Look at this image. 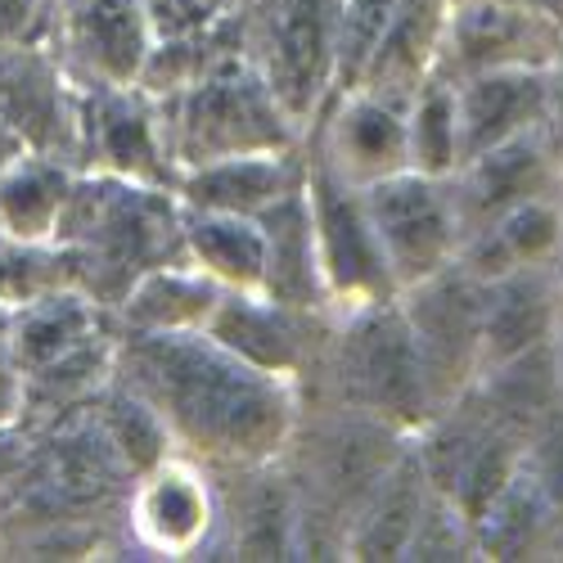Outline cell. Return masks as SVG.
Masks as SVG:
<instances>
[{"mask_svg":"<svg viewBox=\"0 0 563 563\" xmlns=\"http://www.w3.org/2000/svg\"><path fill=\"white\" fill-rule=\"evenodd\" d=\"M330 324L334 316L285 307L262 289H225L203 334L221 343L230 356H240L244 365L302 388L324 347Z\"/></svg>","mask_w":563,"mask_h":563,"instance_id":"7c38bea8","label":"cell"},{"mask_svg":"<svg viewBox=\"0 0 563 563\" xmlns=\"http://www.w3.org/2000/svg\"><path fill=\"white\" fill-rule=\"evenodd\" d=\"M221 294L225 289L212 275H203L190 257H180L140 275L113 320L122 334H203Z\"/></svg>","mask_w":563,"mask_h":563,"instance_id":"7402d4cb","label":"cell"},{"mask_svg":"<svg viewBox=\"0 0 563 563\" xmlns=\"http://www.w3.org/2000/svg\"><path fill=\"white\" fill-rule=\"evenodd\" d=\"M0 118H5L32 150L59 154L73 163V154H77L73 81L51 45H5V51H0Z\"/></svg>","mask_w":563,"mask_h":563,"instance_id":"2e32d148","label":"cell"},{"mask_svg":"<svg viewBox=\"0 0 563 563\" xmlns=\"http://www.w3.org/2000/svg\"><path fill=\"white\" fill-rule=\"evenodd\" d=\"M406 135H410V167L424 176H455L464 167V135L455 113V86L429 77L406 104Z\"/></svg>","mask_w":563,"mask_h":563,"instance_id":"4dcf8cb0","label":"cell"},{"mask_svg":"<svg viewBox=\"0 0 563 563\" xmlns=\"http://www.w3.org/2000/svg\"><path fill=\"white\" fill-rule=\"evenodd\" d=\"M113 330H118V320L109 307H100L81 289H59V294H45V298L10 311L5 347H10V361L19 365V374H32V369L55 365L59 356L96 343Z\"/></svg>","mask_w":563,"mask_h":563,"instance_id":"ffe728a7","label":"cell"},{"mask_svg":"<svg viewBox=\"0 0 563 563\" xmlns=\"http://www.w3.org/2000/svg\"><path fill=\"white\" fill-rule=\"evenodd\" d=\"M365 208L397 279V294L460 262L464 221L451 195V176H424L406 167L388 180L365 185Z\"/></svg>","mask_w":563,"mask_h":563,"instance_id":"9c48e42d","label":"cell"},{"mask_svg":"<svg viewBox=\"0 0 563 563\" xmlns=\"http://www.w3.org/2000/svg\"><path fill=\"white\" fill-rule=\"evenodd\" d=\"M401 0H343V27H339V81H334V96L339 90H356L361 73L374 55V45L388 32L393 14H397Z\"/></svg>","mask_w":563,"mask_h":563,"instance_id":"d6a6232c","label":"cell"},{"mask_svg":"<svg viewBox=\"0 0 563 563\" xmlns=\"http://www.w3.org/2000/svg\"><path fill=\"white\" fill-rule=\"evenodd\" d=\"M307 145L320 163H330L343 180L365 190L410 167L406 104L369 96V90H339L307 126Z\"/></svg>","mask_w":563,"mask_h":563,"instance_id":"5bb4252c","label":"cell"},{"mask_svg":"<svg viewBox=\"0 0 563 563\" xmlns=\"http://www.w3.org/2000/svg\"><path fill=\"white\" fill-rule=\"evenodd\" d=\"M559 320H563V307L554 294L550 266L487 279L483 285V369L550 347Z\"/></svg>","mask_w":563,"mask_h":563,"instance_id":"d6986e66","label":"cell"},{"mask_svg":"<svg viewBox=\"0 0 563 563\" xmlns=\"http://www.w3.org/2000/svg\"><path fill=\"white\" fill-rule=\"evenodd\" d=\"M27 150H32L27 140H23V135H19V131H14V126H10L5 118H0V172H5V167H10L14 158H23Z\"/></svg>","mask_w":563,"mask_h":563,"instance_id":"ab89813d","label":"cell"},{"mask_svg":"<svg viewBox=\"0 0 563 563\" xmlns=\"http://www.w3.org/2000/svg\"><path fill=\"white\" fill-rule=\"evenodd\" d=\"M451 195L468 240V234H478L483 225H492L514 208L545 195H563V158L554 150L550 131H532L487 154H474L451 176Z\"/></svg>","mask_w":563,"mask_h":563,"instance_id":"9a60e30c","label":"cell"},{"mask_svg":"<svg viewBox=\"0 0 563 563\" xmlns=\"http://www.w3.org/2000/svg\"><path fill=\"white\" fill-rule=\"evenodd\" d=\"M563 45V23L505 0H451L433 77L464 81L500 68H550Z\"/></svg>","mask_w":563,"mask_h":563,"instance_id":"8fae6325","label":"cell"},{"mask_svg":"<svg viewBox=\"0 0 563 563\" xmlns=\"http://www.w3.org/2000/svg\"><path fill=\"white\" fill-rule=\"evenodd\" d=\"M225 505L217 468L195 455H172L126 492V532L140 554L154 559H203L221 550Z\"/></svg>","mask_w":563,"mask_h":563,"instance_id":"30bf717a","label":"cell"},{"mask_svg":"<svg viewBox=\"0 0 563 563\" xmlns=\"http://www.w3.org/2000/svg\"><path fill=\"white\" fill-rule=\"evenodd\" d=\"M113 379L135 388L167 419L180 455L230 474L285 460L302 419L298 384L244 365L208 334L118 330Z\"/></svg>","mask_w":563,"mask_h":563,"instance_id":"6da1fadb","label":"cell"},{"mask_svg":"<svg viewBox=\"0 0 563 563\" xmlns=\"http://www.w3.org/2000/svg\"><path fill=\"white\" fill-rule=\"evenodd\" d=\"M550 275H554V294H559V307H563V244H559V253L550 262Z\"/></svg>","mask_w":563,"mask_h":563,"instance_id":"b9f144b4","label":"cell"},{"mask_svg":"<svg viewBox=\"0 0 563 563\" xmlns=\"http://www.w3.org/2000/svg\"><path fill=\"white\" fill-rule=\"evenodd\" d=\"M185 257L203 275H212L221 289H262V279H266L262 221L185 208Z\"/></svg>","mask_w":563,"mask_h":563,"instance_id":"83f0119b","label":"cell"},{"mask_svg":"<svg viewBox=\"0 0 563 563\" xmlns=\"http://www.w3.org/2000/svg\"><path fill=\"white\" fill-rule=\"evenodd\" d=\"M163 122H167L176 172L240 158V154L307 145V126L279 104V96L249 59H234L208 73L203 81L167 96Z\"/></svg>","mask_w":563,"mask_h":563,"instance_id":"277c9868","label":"cell"},{"mask_svg":"<svg viewBox=\"0 0 563 563\" xmlns=\"http://www.w3.org/2000/svg\"><path fill=\"white\" fill-rule=\"evenodd\" d=\"M474 532H478V559H559V541H563L559 514L528 464H519V474L483 509Z\"/></svg>","mask_w":563,"mask_h":563,"instance_id":"4316f807","label":"cell"},{"mask_svg":"<svg viewBox=\"0 0 563 563\" xmlns=\"http://www.w3.org/2000/svg\"><path fill=\"white\" fill-rule=\"evenodd\" d=\"M302 401L369 415L406 438L429 424L433 397L397 298L334 316L324 347L302 384Z\"/></svg>","mask_w":563,"mask_h":563,"instance_id":"3957f363","label":"cell"},{"mask_svg":"<svg viewBox=\"0 0 563 563\" xmlns=\"http://www.w3.org/2000/svg\"><path fill=\"white\" fill-rule=\"evenodd\" d=\"M429 496H433V483L424 474V464H419L415 446H406V455L356 505L343 537V559H406V545L415 537V523L424 514Z\"/></svg>","mask_w":563,"mask_h":563,"instance_id":"603a6c76","label":"cell"},{"mask_svg":"<svg viewBox=\"0 0 563 563\" xmlns=\"http://www.w3.org/2000/svg\"><path fill=\"white\" fill-rule=\"evenodd\" d=\"M55 244L73 262V285L118 311L140 275L185 257V203L167 185L77 172Z\"/></svg>","mask_w":563,"mask_h":563,"instance_id":"7a4b0ae2","label":"cell"},{"mask_svg":"<svg viewBox=\"0 0 563 563\" xmlns=\"http://www.w3.org/2000/svg\"><path fill=\"white\" fill-rule=\"evenodd\" d=\"M208 5H212V10H221V14H230V10H240L244 0H208Z\"/></svg>","mask_w":563,"mask_h":563,"instance_id":"ee69618b","label":"cell"},{"mask_svg":"<svg viewBox=\"0 0 563 563\" xmlns=\"http://www.w3.org/2000/svg\"><path fill=\"white\" fill-rule=\"evenodd\" d=\"M73 109H77V154H73L77 172H109L122 180L176 190L180 172L167 145L163 100H154L145 86L73 81Z\"/></svg>","mask_w":563,"mask_h":563,"instance_id":"52a82bcc","label":"cell"},{"mask_svg":"<svg viewBox=\"0 0 563 563\" xmlns=\"http://www.w3.org/2000/svg\"><path fill=\"white\" fill-rule=\"evenodd\" d=\"M523 464L532 468V478L541 483L545 500L559 514V528H563V410L554 419H545V424L532 433ZM559 559H563V541H559Z\"/></svg>","mask_w":563,"mask_h":563,"instance_id":"e575fe53","label":"cell"},{"mask_svg":"<svg viewBox=\"0 0 563 563\" xmlns=\"http://www.w3.org/2000/svg\"><path fill=\"white\" fill-rule=\"evenodd\" d=\"M59 0H0V51L5 45H51Z\"/></svg>","mask_w":563,"mask_h":563,"instance_id":"d590c367","label":"cell"},{"mask_svg":"<svg viewBox=\"0 0 563 563\" xmlns=\"http://www.w3.org/2000/svg\"><path fill=\"white\" fill-rule=\"evenodd\" d=\"M77 289L64 244H19L0 240V307L19 311L45 294Z\"/></svg>","mask_w":563,"mask_h":563,"instance_id":"1f68e13d","label":"cell"},{"mask_svg":"<svg viewBox=\"0 0 563 563\" xmlns=\"http://www.w3.org/2000/svg\"><path fill=\"white\" fill-rule=\"evenodd\" d=\"M257 221H262V234H266V279H262V294H271L275 302H285V307H298V311L334 316L330 298H324L320 262H316V230H311L307 185L298 195L279 199L275 208H266Z\"/></svg>","mask_w":563,"mask_h":563,"instance_id":"d4e9b609","label":"cell"},{"mask_svg":"<svg viewBox=\"0 0 563 563\" xmlns=\"http://www.w3.org/2000/svg\"><path fill=\"white\" fill-rule=\"evenodd\" d=\"M140 5H145V19H150L154 41L190 36V32H203L208 23L221 19V10H212L208 0H140Z\"/></svg>","mask_w":563,"mask_h":563,"instance_id":"8d00e7d4","label":"cell"},{"mask_svg":"<svg viewBox=\"0 0 563 563\" xmlns=\"http://www.w3.org/2000/svg\"><path fill=\"white\" fill-rule=\"evenodd\" d=\"M550 352H554V369H559V384H563V320H559V330L550 339Z\"/></svg>","mask_w":563,"mask_h":563,"instance_id":"7bdbcfd3","label":"cell"},{"mask_svg":"<svg viewBox=\"0 0 563 563\" xmlns=\"http://www.w3.org/2000/svg\"><path fill=\"white\" fill-rule=\"evenodd\" d=\"M234 59H249L240 10L221 14L203 32L176 36V41H154L150 64H145V73H140V86H145L154 100H167V96H176V90L203 81L208 73H217Z\"/></svg>","mask_w":563,"mask_h":563,"instance_id":"f1b7e54d","label":"cell"},{"mask_svg":"<svg viewBox=\"0 0 563 563\" xmlns=\"http://www.w3.org/2000/svg\"><path fill=\"white\" fill-rule=\"evenodd\" d=\"M464 163L550 126V68H500L455 81Z\"/></svg>","mask_w":563,"mask_h":563,"instance_id":"ac0fdd59","label":"cell"},{"mask_svg":"<svg viewBox=\"0 0 563 563\" xmlns=\"http://www.w3.org/2000/svg\"><path fill=\"white\" fill-rule=\"evenodd\" d=\"M77 167L59 154L27 150L0 172V240L55 244L59 217L68 208Z\"/></svg>","mask_w":563,"mask_h":563,"instance_id":"484cf974","label":"cell"},{"mask_svg":"<svg viewBox=\"0 0 563 563\" xmlns=\"http://www.w3.org/2000/svg\"><path fill=\"white\" fill-rule=\"evenodd\" d=\"M5 324H10V311H5V307H0V334H5Z\"/></svg>","mask_w":563,"mask_h":563,"instance_id":"f6af8a7d","label":"cell"},{"mask_svg":"<svg viewBox=\"0 0 563 563\" xmlns=\"http://www.w3.org/2000/svg\"><path fill=\"white\" fill-rule=\"evenodd\" d=\"M550 140H554V150L563 158V45H559V55L550 59Z\"/></svg>","mask_w":563,"mask_h":563,"instance_id":"f35d334b","label":"cell"},{"mask_svg":"<svg viewBox=\"0 0 563 563\" xmlns=\"http://www.w3.org/2000/svg\"><path fill=\"white\" fill-rule=\"evenodd\" d=\"M311 154L298 150H266V154H240L203 163L176 176V199L195 212H230V217H262L279 199L298 195L307 185Z\"/></svg>","mask_w":563,"mask_h":563,"instance_id":"e0dca14e","label":"cell"},{"mask_svg":"<svg viewBox=\"0 0 563 563\" xmlns=\"http://www.w3.org/2000/svg\"><path fill=\"white\" fill-rule=\"evenodd\" d=\"M244 51L302 126L320 118L339 81L343 0H244Z\"/></svg>","mask_w":563,"mask_h":563,"instance_id":"5b68a950","label":"cell"},{"mask_svg":"<svg viewBox=\"0 0 563 563\" xmlns=\"http://www.w3.org/2000/svg\"><path fill=\"white\" fill-rule=\"evenodd\" d=\"M505 5H528V10H541L554 23H563V0H505Z\"/></svg>","mask_w":563,"mask_h":563,"instance_id":"60d3db41","label":"cell"},{"mask_svg":"<svg viewBox=\"0 0 563 563\" xmlns=\"http://www.w3.org/2000/svg\"><path fill=\"white\" fill-rule=\"evenodd\" d=\"M559 244H563V195H545L496 217L478 234H468L460 249V266L487 285V279H500L514 271L550 266Z\"/></svg>","mask_w":563,"mask_h":563,"instance_id":"cb8c5ba5","label":"cell"},{"mask_svg":"<svg viewBox=\"0 0 563 563\" xmlns=\"http://www.w3.org/2000/svg\"><path fill=\"white\" fill-rule=\"evenodd\" d=\"M446 14H451V0H401L388 32L379 36V45H374L356 90L410 104V96L438 68Z\"/></svg>","mask_w":563,"mask_h":563,"instance_id":"44dd1931","label":"cell"},{"mask_svg":"<svg viewBox=\"0 0 563 563\" xmlns=\"http://www.w3.org/2000/svg\"><path fill=\"white\" fill-rule=\"evenodd\" d=\"M410 339L424 365L433 415L460 401L483 374V279L460 262L397 294Z\"/></svg>","mask_w":563,"mask_h":563,"instance_id":"ba28073f","label":"cell"},{"mask_svg":"<svg viewBox=\"0 0 563 563\" xmlns=\"http://www.w3.org/2000/svg\"><path fill=\"white\" fill-rule=\"evenodd\" d=\"M406 559H478V532L474 519L446 500L442 492L429 496L424 514L415 523V537L406 545Z\"/></svg>","mask_w":563,"mask_h":563,"instance_id":"836d02e7","label":"cell"},{"mask_svg":"<svg viewBox=\"0 0 563 563\" xmlns=\"http://www.w3.org/2000/svg\"><path fill=\"white\" fill-rule=\"evenodd\" d=\"M311 154V145H307ZM307 203H311V230H316V262L324 279V298H330L334 316L393 302L397 279L388 271L384 244L374 234L365 190L352 180H343L330 163H320L311 154L307 167Z\"/></svg>","mask_w":563,"mask_h":563,"instance_id":"8992f818","label":"cell"},{"mask_svg":"<svg viewBox=\"0 0 563 563\" xmlns=\"http://www.w3.org/2000/svg\"><path fill=\"white\" fill-rule=\"evenodd\" d=\"M19 415H23V374L10 361L5 334H0V429H14Z\"/></svg>","mask_w":563,"mask_h":563,"instance_id":"74e56055","label":"cell"},{"mask_svg":"<svg viewBox=\"0 0 563 563\" xmlns=\"http://www.w3.org/2000/svg\"><path fill=\"white\" fill-rule=\"evenodd\" d=\"M51 51L73 81L140 86L154 32L140 0H59Z\"/></svg>","mask_w":563,"mask_h":563,"instance_id":"4fadbf2b","label":"cell"},{"mask_svg":"<svg viewBox=\"0 0 563 563\" xmlns=\"http://www.w3.org/2000/svg\"><path fill=\"white\" fill-rule=\"evenodd\" d=\"M90 419L100 424V433L109 438L113 455L126 464V474L140 478V474H150V468H158L163 460L180 455L176 451V438L167 429V419L140 397L135 388L126 384H109L96 401H90Z\"/></svg>","mask_w":563,"mask_h":563,"instance_id":"f546056e","label":"cell"}]
</instances>
